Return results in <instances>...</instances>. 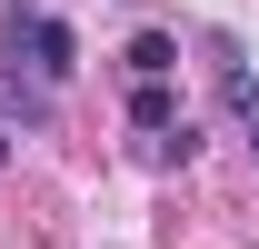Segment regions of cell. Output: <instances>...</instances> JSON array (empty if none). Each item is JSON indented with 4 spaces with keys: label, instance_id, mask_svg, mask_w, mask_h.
Segmentation results:
<instances>
[{
    "label": "cell",
    "instance_id": "cell-1",
    "mask_svg": "<svg viewBox=\"0 0 259 249\" xmlns=\"http://www.w3.org/2000/svg\"><path fill=\"white\" fill-rule=\"evenodd\" d=\"M0 30H10V50H20L40 80H70V70H80V40H70V20H50V10H40V20H0Z\"/></svg>",
    "mask_w": 259,
    "mask_h": 249
},
{
    "label": "cell",
    "instance_id": "cell-2",
    "mask_svg": "<svg viewBox=\"0 0 259 249\" xmlns=\"http://www.w3.org/2000/svg\"><path fill=\"white\" fill-rule=\"evenodd\" d=\"M120 60H130V80H169V70H180V40H169V30H140Z\"/></svg>",
    "mask_w": 259,
    "mask_h": 249
},
{
    "label": "cell",
    "instance_id": "cell-3",
    "mask_svg": "<svg viewBox=\"0 0 259 249\" xmlns=\"http://www.w3.org/2000/svg\"><path fill=\"white\" fill-rule=\"evenodd\" d=\"M0 20H40V0H0Z\"/></svg>",
    "mask_w": 259,
    "mask_h": 249
},
{
    "label": "cell",
    "instance_id": "cell-4",
    "mask_svg": "<svg viewBox=\"0 0 259 249\" xmlns=\"http://www.w3.org/2000/svg\"><path fill=\"white\" fill-rule=\"evenodd\" d=\"M0 159H10V130H0Z\"/></svg>",
    "mask_w": 259,
    "mask_h": 249
},
{
    "label": "cell",
    "instance_id": "cell-5",
    "mask_svg": "<svg viewBox=\"0 0 259 249\" xmlns=\"http://www.w3.org/2000/svg\"><path fill=\"white\" fill-rule=\"evenodd\" d=\"M249 150H259V120H249Z\"/></svg>",
    "mask_w": 259,
    "mask_h": 249
}]
</instances>
